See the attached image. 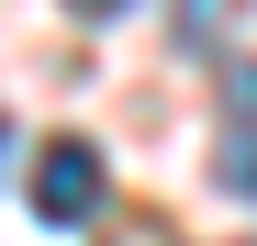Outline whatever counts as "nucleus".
Wrapping results in <instances>:
<instances>
[{"instance_id":"1","label":"nucleus","mask_w":257,"mask_h":246,"mask_svg":"<svg viewBox=\"0 0 257 246\" xmlns=\"http://www.w3.org/2000/svg\"><path fill=\"white\" fill-rule=\"evenodd\" d=\"M101 146H78V135H56L45 157H34V224H56V235H78V224H101Z\"/></svg>"},{"instance_id":"2","label":"nucleus","mask_w":257,"mask_h":246,"mask_svg":"<svg viewBox=\"0 0 257 246\" xmlns=\"http://www.w3.org/2000/svg\"><path fill=\"white\" fill-rule=\"evenodd\" d=\"M246 0H179V56H224V23Z\"/></svg>"},{"instance_id":"3","label":"nucleus","mask_w":257,"mask_h":246,"mask_svg":"<svg viewBox=\"0 0 257 246\" xmlns=\"http://www.w3.org/2000/svg\"><path fill=\"white\" fill-rule=\"evenodd\" d=\"M212 179H224L235 201H257V123H235V135L212 146Z\"/></svg>"},{"instance_id":"4","label":"nucleus","mask_w":257,"mask_h":246,"mask_svg":"<svg viewBox=\"0 0 257 246\" xmlns=\"http://www.w3.org/2000/svg\"><path fill=\"white\" fill-rule=\"evenodd\" d=\"M224 90H235V112H257V67H235V78H224Z\"/></svg>"},{"instance_id":"5","label":"nucleus","mask_w":257,"mask_h":246,"mask_svg":"<svg viewBox=\"0 0 257 246\" xmlns=\"http://www.w3.org/2000/svg\"><path fill=\"white\" fill-rule=\"evenodd\" d=\"M67 12H90V23H101V12H123V0H67Z\"/></svg>"},{"instance_id":"6","label":"nucleus","mask_w":257,"mask_h":246,"mask_svg":"<svg viewBox=\"0 0 257 246\" xmlns=\"http://www.w3.org/2000/svg\"><path fill=\"white\" fill-rule=\"evenodd\" d=\"M0 168H12V123H0Z\"/></svg>"}]
</instances>
